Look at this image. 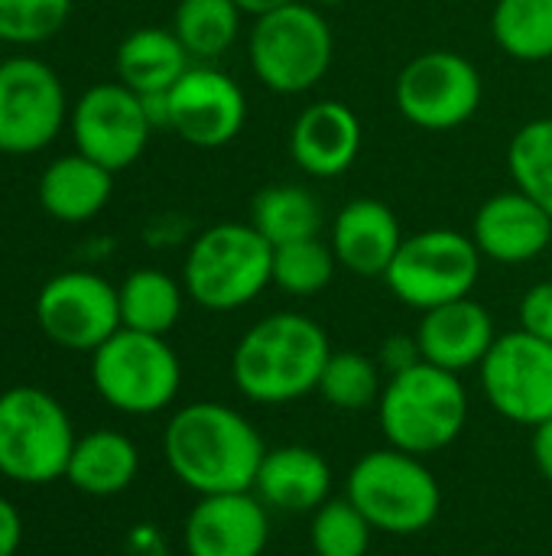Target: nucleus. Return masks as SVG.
I'll return each instance as SVG.
<instances>
[{"label":"nucleus","mask_w":552,"mask_h":556,"mask_svg":"<svg viewBox=\"0 0 552 556\" xmlns=\"http://www.w3.org/2000/svg\"><path fill=\"white\" fill-rule=\"evenodd\" d=\"M182 287L208 313L244 309L273 287V244L251 222H218L189 244Z\"/></svg>","instance_id":"nucleus-3"},{"label":"nucleus","mask_w":552,"mask_h":556,"mask_svg":"<svg viewBox=\"0 0 552 556\" xmlns=\"http://www.w3.org/2000/svg\"><path fill=\"white\" fill-rule=\"evenodd\" d=\"M381 391H384V371L377 358H368L358 349H342V352L332 349L319 378V394L329 407L358 414L377 407Z\"/></svg>","instance_id":"nucleus-29"},{"label":"nucleus","mask_w":552,"mask_h":556,"mask_svg":"<svg viewBox=\"0 0 552 556\" xmlns=\"http://www.w3.org/2000/svg\"><path fill=\"white\" fill-rule=\"evenodd\" d=\"M508 173L514 189L552 215V117H534L508 143Z\"/></svg>","instance_id":"nucleus-30"},{"label":"nucleus","mask_w":552,"mask_h":556,"mask_svg":"<svg viewBox=\"0 0 552 556\" xmlns=\"http://www.w3.org/2000/svg\"><path fill=\"white\" fill-rule=\"evenodd\" d=\"M72 104L59 72L36 55L0 62V153L33 156L68 124Z\"/></svg>","instance_id":"nucleus-11"},{"label":"nucleus","mask_w":552,"mask_h":556,"mask_svg":"<svg viewBox=\"0 0 552 556\" xmlns=\"http://www.w3.org/2000/svg\"><path fill=\"white\" fill-rule=\"evenodd\" d=\"M68 16L72 0H0V42H46L68 23Z\"/></svg>","instance_id":"nucleus-33"},{"label":"nucleus","mask_w":552,"mask_h":556,"mask_svg":"<svg viewBox=\"0 0 552 556\" xmlns=\"http://www.w3.org/2000/svg\"><path fill=\"white\" fill-rule=\"evenodd\" d=\"M36 323L59 349L94 352L120 329L117 287L94 270L55 274L36 296Z\"/></svg>","instance_id":"nucleus-14"},{"label":"nucleus","mask_w":552,"mask_h":556,"mask_svg":"<svg viewBox=\"0 0 552 556\" xmlns=\"http://www.w3.org/2000/svg\"><path fill=\"white\" fill-rule=\"evenodd\" d=\"M364 130L358 114L335 98L306 104L290 127V156L312 179L348 173L361 153Z\"/></svg>","instance_id":"nucleus-18"},{"label":"nucleus","mask_w":552,"mask_h":556,"mask_svg":"<svg viewBox=\"0 0 552 556\" xmlns=\"http://www.w3.org/2000/svg\"><path fill=\"white\" fill-rule=\"evenodd\" d=\"M169 130L202 150L231 143L247 124L244 88L211 62H192L185 75L166 91Z\"/></svg>","instance_id":"nucleus-15"},{"label":"nucleus","mask_w":552,"mask_h":556,"mask_svg":"<svg viewBox=\"0 0 552 556\" xmlns=\"http://www.w3.org/2000/svg\"><path fill=\"white\" fill-rule=\"evenodd\" d=\"M517 319H521V329L552 342V280H540L534 283L524 296H521V306H517Z\"/></svg>","instance_id":"nucleus-34"},{"label":"nucleus","mask_w":552,"mask_h":556,"mask_svg":"<svg viewBox=\"0 0 552 556\" xmlns=\"http://www.w3.org/2000/svg\"><path fill=\"white\" fill-rule=\"evenodd\" d=\"M270 511L280 515H312L332 498V466L312 446H277L267 450L254 489Z\"/></svg>","instance_id":"nucleus-21"},{"label":"nucleus","mask_w":552,"mask_h":556,"mask_svg":"<svg viewBox=\"0 0 552 556\" xmlns=\"http://www.w3.org/2000/svg\"><path fill=\"white\" fill-rule=\"evenodd\" d=\"M485 98V81L478 65L455 49H426L413 55L397 81L394 101L407 124L442 134L468 124Z\"/></svg>","instance_id":"nucleus-10"},{"label":"nucleus","mask_w":552,"mask_h":556,"mask_svg":"<svg viewBox=\"0 0 552 556\" xmlns=\"http://www.w3.org/2000/svg\"><path fill=\"white\" fill-rule=\"evenodd\" d=\"M413 336L420 342L423 362L455 375L478 368L498 342V329L488 306L472 296L420 313V326Z\"/></svg>","instance_id":"nucleus-20"},{"label":"nucleus","mask_w":552,"mask_h":556,"mask_svg":"<svg viewBox=\"0 0 552 556\" xmlns=\"http://www.w3.org/2000/svg\"><path fill=\"white\" fill-rule=\"evenodd\" d=\"M117 300L124 329L169 336L182 319L185 287L159 267H140L124 277V283L117 287Z\"/></svg>","instance_id":"nucleus-25"},{"label":"nucleus","mask_w":552,"mask_h":556,"mask_svg":"<svg viewBox=\"0 0 552 556\" xmlns=\"http://www.w3.org/2000/svg\"><path fill=\"white\" fill-rule=\"evenodd\" d=\"M247 59L254 78L273 94H306L329 75L335 36L319 7L296 0L254 16Z\"/></svg>","instance_id":"nucleus-6"},{"label":"nucleus","mask_w":552,"mask_h":556,"mask_svg":"<svg viewBox=\"0 0 552 556\" xmlns=\"http://www.w3.org/2000/svg\"><path fill=\"white\" fill-rule=\"evenodd\" d=\"M244 13H251V16H264V13H270V10H280V7H286V3H296V0H234Z\"/></svg>","instance_id":"nucleus-38"},{"label":"nucleus","mask_w":552,"mask_h":556,"mask_svg":"<svg viewBox=\"0 0 552 556\" xmlns=\"http://www.w3.org/2000/svg\"><path fill=\"white\" fill-rule=\"evenodd\" d=\"M140 472V450L137 443L120 433V430H91L75 440V450L68 456L65 479L72 489L94 495V498H111L120 495L133 485Z\"/></svg>","instance_id":"nucleus-23"},{"label":"nucleus","mask_w":552,"mask_h":556,"mask_svg":"<svg viewBox=\"0 0 552 556\" xmlns=\"http://www.w3.org/2000/svg\"><path fill=\"white\" fill-rule=\"evenodd\" d=\"M423 362V352H420V342L416 336H387L377 349V365L384 371V378H394V375H403L410 368H416Z\"/></svg>","instance_id":"nucleus-35"},{"label":"nucleus","mask_w":552,"mask_h":556,"mask_svg":"<svg viewBox=\"0 0 552 556\" xmlns=\"http://www.w3.org/2000/svg\"><path fill=\"white\" fill-rule=\"evenodd\" d=\"M20 544H23V518L13 508V502L0 495V556H16Z\"/></svg>","instance_id":"nucleus-36"},{"label":"nucleus","mask_w":552,"mask_h":556,"mask_svg":"<svg viewBox=\"0 0 552 556\" xmlns=\"http://www.w3.org/2000/svg\"><path fill=\"white\" fill-rule=\"evenodd\" d=\"M332 355L329 332L306 313H270L257 319L231 352V381L241 397L267 407L293 404L319 391Z\"/></svg>","instance_id":"nucleus-2"},{"label":"nucleus","mask_w":552,"mask_h":556,"mask_svg":"<svg viewBox=\"0 0 552 556\" xmlns=\"http://www.w3.org/2000/svg\"><path fill=\"white\" fill-rule=\"evenodd\" d=\"M68 410L42 388H10L0 394V476L20 485L65 479L75 450Z\"/></svg>","instance_id":"nucleus-7"},{"label":"nucleus","mask_w":552,"mask_h":556,"mask_svg":"<svg viewBox=\"0 0 552 556\" xmlns=\"http://www.w3.org/2000/svg\"><path fill=\"white\" fill-rule=\"evenodd\" d=\"M491 36L514 62H550L552 0H498L491 10Z\"/></svg>","instance_id":"nucleus-28"},{"label":"nucleus","mask_w":552,"mask_h":556,"mask_svg":"<svg viewBox=\"0 0 552 556\" xmlns=\"http://www.w3.org/2000/svg\"><path fill=\"white\" fill-rule=\"evenodd\" d=\"M472 241L485 261L521 267L550 251L552 215L521 189L495 192L475 212Z\"/></svg>","instance_id":"nucleus-17"},{"label":"nucleus","mask_w":552,"mask_h":556,"mask_svg":"<svg viewBox=\"0 0 552 556\" xmlns=\"http://www.w3.org/2000/svg\"><path fill=\"white\" fill-rule=\"evenodd\" d=\"M530 453L537 463V472L552 485V417L547 424L534 427V440H530Z\"/></svg>","instance_id":"nucleus-37"},{"label":"nucleus","mask_w":552,"mask_h":556,"mask_svg":"<svg viewBox=\"0 0 552 556\" xmlns=\"http://www.w3.org/2000/svg\"><path fill=\"white\" fill-rule=\"evenodd\" d=\"M241 16L244 10L234 0H179L172 33L192 59L215 62L238 42Z\"/></svg>","instance_id":"nucleus-27"},{"label":"nucleus","mask_w":552,"mask_h":556,"mask_svg":"<svg viewBox=\"0 0 552 556\" xmlns=\"http://www.w3.org/2000/svg\"><path fill=\"white\" fill-rule=\"evenodd\" d=\"M251 225L273 244L319 238L325 225L322 199L306 186H267L251 202Z\"/></svg>","instance_id":"nucleus-26"},{"label":"nucleus","mask_w":552,"mask_h":556,"mask_svg":"<svg viewBox=\"0 0 552 556\" xmlns=\"http://www.w3.org/2000/svg\"><path fill=\"white\" fill-rule=\"evenodd\" d=\"M345 498L374 531L397 538L426 531L442 511V489L433 469L394 446L371 450L348 469Z\"/></svg>","instance_id":"nucleus-5"},{"label":"nucleus","mask_w":552,"mask_h":556,"mask_svg":"<svg viewBox=\"0 0 552 556\" xmlns=\"http://www.w3.org/2000/svg\"><path fill=\"white\" fill-rule=\"evenodd\" d=\"M338 270V257L329 241L303 238L273 248V287L286 296L322 293Z\"/></svg>","instance_id":"nucleus-31"},{"label":"nucleus","mask_w":552,"mask_h":556,"mask_svg":"<svg viewBox=\"0 0 552 556\" xmlns=\"http://www.w3.org/2000/svg\"><path fill=\"white\" fill-rule=\"evenodd\" d=\"M163 456L169 472L195 495L251 492L267 443L241 410L218 401H195L169 417Z\"/></svg>","instance_id":"nucleus-1"},{"label":"nucleus","mask_w":552,"mask_h":556,"mask_svg":"<svg viewBox=\"0 0 552 556\" xmlns=\"http://www.w3.org/2000/svg\"><path fill=\"white\" fill-rule=\"evenodd\" d=\"M312 7H319V10H329V7H338V3H345V0H309Z\"/></svg>","instance_id":"nucleus-39"},{"label":"nucleus","mask_w":552,"mask_h":556,"mask_svg":"<svg viewBox=\"0 0 552 556\" xmlns=\"http://www.w3.org/2000/svg\"><path fill=\"white\" fill-rule=\"evenodd\" d=\"M482 251L472 235L455 228H426L407 235L390 261L384 283L410 309L426 313L472 296L482 277Z\"/></svg>","instance_id":"nucleus-9"},{"label":"nucleus","mask_w":552,"mask_h":556,"mask_svg":"<svg viewBox=\"0 0 552 556\" xmlns=\"http://www.w3.org/2000/svg\"><path fill=\"white\" fill-rule=\"evenodd\" d=\"M189 556H264L270 544V508L254 492L198 495L182 525Z\"/></svg>","instance_id":"nucleus-16"},{"label":"nucleus","mask_w":552,"mask_h":556,"mask_svg":"<svg viewBox=\"0 0 552 556\" xmlns=\"http://www.w3.org/2000/svg\"><path fill=\"white\" fill-rule=\"evenodd\" d=\"M403 238L407 235L394 208L371 195L345 202L329 228V244L338 257V267L355 277H384Z\"/></svg>","instance_id":"nucleus-19"},{"label":"nucleus","mask_w":552,"mask_h":556,"mask_svg":"<svg viewBox=\"0 0 552 556\" xmlns=\"http://www.w3.org/2000/svg\"><path fill=\"white\" fill-rule=\"evenodd\" d=\"M91 384L107 407L130 417H150L179 397L182 365L166 336L120 326L91 352Z\"/></svg>","instance_id":"nucleus-8"},{"label":"nucleus","mask_w":552,"mask_h":556,"mask_svg":"<svg viewBox=\"0 0 552 556\" xmlns=\"http://www.w3.org/2000/svg\"><path fill=\"white\" fill-rule=\"evenodd\" d=\"M377 424L387 446L410 456H433L452 446L468 424V391L455 371L420 362L384 381Z\"/></svg>","instance_id":"nucleus-4"},{"label":"nucleus","mask_w":552,"mask_h":556,"mask_svg":"<svg viewBox=\"0 0 552 556\" xmlns=\"http://www.w3.org/2000/svg\"><path fill=\"white\" fill-rule=\"evenodd\" d=\"M68 130L75 150L111 173L133 166L146 153L153 137L143 98L124 81H98L85 88L72 101Z\"/></svg>","instance_id":"nucleus-13"},{"label":"nucleus","mask_w":552,"mask_h":556,"mask_svg":"<svg viewBox=\"0 0 552 556\" xmlns=\"http://www.w3.org/2000/svg\"><path fill=\"white\" fill-rule=\"evenodd\" d=\"M374 528L348 498H329L312 511L309 544L316 556H368Z\"/></svg>","instance_id":"nucleus-32"},{"label":"nucleus","mask_w":552,"mask_h":556,"mask_svg":"<svg viewBox=\"0 0 552 556\" xmlns=\"http://www.w3.org/2000/svg\"><path fill=\"white\" fill-rule=\"evenodd\" d=\"M192 65V55L179 42V36L163 26H140L127 33L117 46L114 68L117 81H124L137 94H156L169 91L185 68Z\"/></svg>","instance_id":"nucleus-24"},{"label":"nucleus","mask_w":552,"mask_h":556,"mask_svg":"<svg viewBox=\"0 0 552 556\" xmlns=\"http://www.w3.org/2000/svg\"><path fill=\"white\" fill-rule=\"evenodd\" d=\"M485 401L511 424L540 427L552 417V342L524 329L498 336L478 365Z\"/></svg>","instance_id":"nucleus-12"},{"label":"nucleus","mask_w":552,"mask_h":556,"mask_svg":"<svg viewBox=\"0 0 552 556\" xmlns=\"http://www.w3.org/2000/svg\"><path fill=\"white\" fill-rule=\"evenodd\" d=\"M36 195L49 218L65 222V225H81L101 215L104 205L111 202L114 173L75 150V153L55 156L42 169Z\"/></svg>","instance_id":"nucleus-22"}]
</instances>
